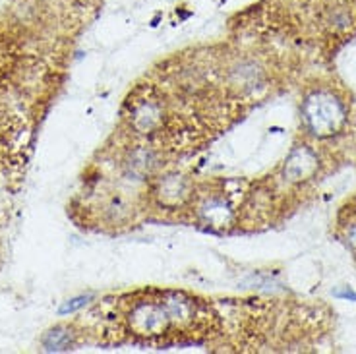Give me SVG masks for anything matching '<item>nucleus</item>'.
Wrapping results in <instances>:
<instances>
[{
    "mask_svg": "<svg viewBox=\"0 0 356 354\" xmlns=\"http://www.w3.org/2000/svg\"><path fill=\"white\" fill-rule=\"evenodd\" d=\"M343 106L327 93H316L304 105V118L314 134L327 136L343 122Z\"/></svg>",
    "mask_w": 356,
    "mask_h": 354,
    "instance_id": "f257e3e1",
    "label": "nucleus"
}]
</instances>
